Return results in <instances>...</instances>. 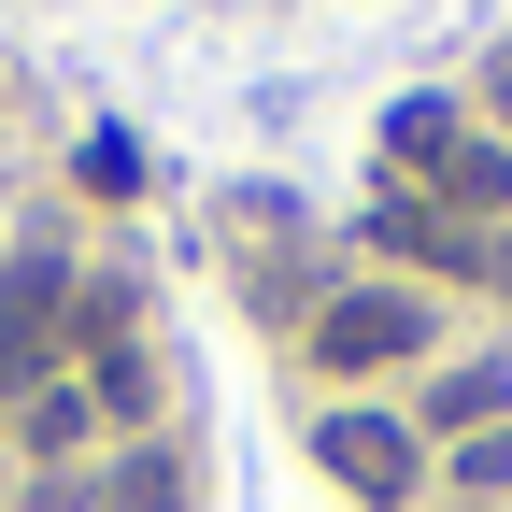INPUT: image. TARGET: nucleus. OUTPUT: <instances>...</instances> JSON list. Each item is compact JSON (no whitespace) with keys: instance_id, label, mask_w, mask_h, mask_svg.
<instances>
[{"instance_id":"obj_1","label":"nucleus","mask_w":512,"mask_h":512,"mask_svg":"<svg viewBox=\"0 0 512 512\" xmlns=\"http://www.w3.org/2000/svg\"><path fill=\"white\" fill-rule=\"evenodd\" d=\"M15 313H0V384H29L57 356V256H15V285H0Z\"/></svg>"},{"instance_id":"obj_5","label":"nucleus","mask_w":512,"mask_h":512,"mask_svg":"<svg viewBox=\"0 0 512 512\" xmlns=\"http://www.w3.org/2000/svg\"><path fill=\"white\" fill-rule=\"evenodd\" d=\"M114 512H171V470H128V484H114Z\"/></svg>"},{"instance_id":"obj_2","label":"nucleus","mask_w":512,"mask_h":512,"mask_svg":"<svg viewBox=\"0 0 512 512\" xmlns=\"http://www.w3.org/2000/svg\"><path fill=\"white\" fill-rule=\"evenodd\" d=\"M328 470H342V484H370V498H399V484H413V441H399V427H356V413H342V427H328Z\"/></svg>"},{"instance_id":"obj_3","label":"nucleus","mask_w":512,"mask_h":512,"mask_svg":"<svg viewBox=\"0 0 512 512\" xmlns=\"http://www.w3.org/2000/svg\"><path fill=\"white\" fill-rule=\"evenodd\" d=\"M328 356H342V370L413 356V299H342V313H328Z\"/></svg>"},{"instance_id":"obj_4","label":"nucleus","mask_w":512,"mask_h":512,"mask_svg":"<svg viewBox=\"0 0 512 512\" xmlns=\"http://www.w3.org/2000/svg\"><path fill=\"white\" fill-rule=\"evenodd\" d=\"M498 399H512V384H498V370H456V384H441V427H484Z\"/></svg>"}]
</instances>
